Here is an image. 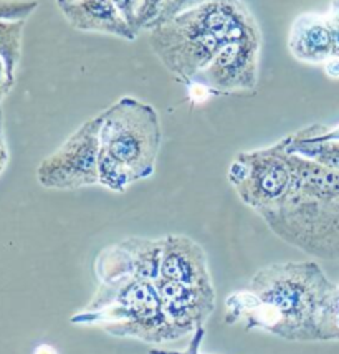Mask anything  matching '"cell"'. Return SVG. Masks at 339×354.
Masks as SVG:
<instances>
[{"label":"cell","mask_w":339,"mask_h":354,"mask_svg":"<svg viewBox=\"0 0 339 354\" xmlns=\"http://www.w3.org/2000/svg\"><path fill=\"white\" fill-rule=\"evenodd\" d=\"M25 22L27 20H0V58L14 78L22 62Z\"/></svg>","instance_id":"obj_12"},{"label":"cell","mask_w":339,"mask_h":354,"mask_svg":"<svg viewBox=\"0 0 339 354\" xmlns=\"http://www.w3.org/2000/svg\"><path fill=\"white\" fill-rule=\"evenodd\" d=\"M164 310L169 322L182 336L194 335L203 328L207 319L215 310L214 286H194L169 278H156Z\"/></svg>","instance_id":"obj_8"},{"label":"cell","mask_w":339,"mask_h":354,"mask_svg":"<svg viewBox=\"0 0 339 354\" xmlns=\"http://www.w3.org/2000/svg\"><path fill=\"white\" fill-rule=\"evenodd\" d=\"M8 159H10V156H8L7 146H0V176H2L3 171L7 169Z\"/></svg>","instance_id":"obj_21"},{"label":"cell","mask_w":339,"mask_h":354,"mask_svg":"<svg viewBox=\"0 0 339 354\" xmlns=\"http://www.w3.org/2000/svg\"><path fill=\"white\" fill-rule=\"evenodd\" d=\"M159 277L194 286H214L205 252L187 235L169 234L163 237Z\"/></svg>","instance_id":"obj_9"},{"label":"cell","mask_w":339,"mask_h":354,"mask_svg":"<svg viewBox=\"0 0 339 354\" xmlns=\"http://www.w3.org/2000/svg\"><path fill=\"white\" fill-rule=\"evenodd\" d=\"M100 115L84 121L55 153L38 164L37 180L52 191L98 185L100 159Z\"/></svg>","instance_id":"obj_6"},{"label":"cell","mask_w":339,"mask_h":354,"mask_svg":"<svg viewBox=\"0 0 339 354\" xmlns=\"http://www.w3.org/2000/svg\"><path fill=\"white\" fill-rule=\"evenodd\" d=\"M262 35L228 41L194 78L192 86L214 95L255 91L260 75Z\"/></svg>","instance_id":"obj_7"},{"label":"cell","mask_w":339,"mask_h":354,"mask_svg":"<svg viewBox=\"0 0 339 354\" xmlns=\"http://www.w3.org/2000/svg\"><path fill=\"white\" fill-rule=\"evenodd\" d=\"M286 164V185L270 209L258 214L268 229L315 259L339 260V169L275 142Z\"/></svg>","instance_id":"obj_2"},{"label":"cell","mask_w":339,"mask_h":354,"mask_svg":"<svg viewBox=\"0 0 339 354\" xmlns=\"http://www.w3.org/2000/svg\"><path fill=\"white\" fill-rule=\"evenodd\" d=\"M100 120V185L122 194L154 174L163 139L159 113L146 101L122 96Z\"/></svg>","instance_id":"obj_4"},{"label":"cell","mask_w":339,"mask_h":354,"mask_svg":"<svg viewBox=\"0 0 339 354\" xmlns=\"http://www.w3.org/2000/svg\"><path fill=\"white\" fill-rule=\"evenodd\" d=\"M334 288L313 260L268 265L228 295L223 322L285 341H318V319Z\"/></svg>","instance_id":"obj_1"},{"label":"cell","mask_w":339,"mask_h":354,"mask_svg":"<svg viewBox=\"0 0 339 354\" xmlns=\"http://www.w3.org/2000/svg\"><path fill=\"white\" fill-rule=\"evenodd\" d=\"M15 86V78L8 73V68L6 65V62L0 58V100H6L8 96V93L14 90Z\"/></svg>","instance_id":"obj_18"},{"label":"cell","mask_w":339,"mask_h":354,"mask_svg":"<svg viewBox=\"0 0 339 354\" xmlns=\"http://www.w3.org/2000/svg\"><path fill=\"white\" fill-rule=\"evenodd\" d=\"M32 354H58V351L53 346H50V344H40V346L33 349Z\"/></svg>","instance_id":"obj_22"},{"label":"cell","mask_w":339,"mask_h":354,"mask_svg":"<svg viewBox=\"0 0 339 354\" xmlns=\"http://www.w3.org/2000/svg\"><path fill=\"white\" fill-rule=\"evenodd\" d=\"M203 335H205V330L203 328H199V330L192 335V339H190L189 346L185 351H169V349H151L149 354H202L201 346L203 341Z\"/></svg>","instance_id":"obj_17"},{"label":"cell","mask_w":339,"mask_h":354,"mask_svg":"<svg viewBox=\"0 0 339 354\" xmlns=\"http://www.w3.org/2000/svg\"><path fill=\"white\" fill-rule=\"evenodd\" d=\"M326 17L333 33V57L339 58V0H331Z\"/></svg>","instance_id":"obj_16"},{"label":"cell","mask_w":339,"mask_h":354,"mask_svg":"<svg viewBox=\"0 0 339 354\" xmlns=\"http://www.w3.org/2000/svg\"><path fill=\"white\" fill-rule=\"evenodd\" d=\"M55 2H57L58 8H62V7H65V6H70V3L76 2V0H55Z\"/></svg>","instance_id":"obj_24"},{"label":"cell","mask_w":339,"mask_h":354,"mask_svg":"<svg viewBox=\"0 0 339 354\" xmlns=\"http://www.w3.org/2000/svg\"><path fill=\"white\" fill-rule=\"evenodd\" d=\"M202 2H205V0H185V10H187V8H190V7H194V6H199V3H202ZM184 12V10H182Z\"/></svg>","instance_id":"obj_23"},{"label":"cell","mask_w":339,"mask_h":354,"mask_svg":"<svg viewBox=\"0 0 339 354\" xmlns=\"http://www.w3.org/2000/svg\"><path fill=\"white\" fill-rule=\"evenodd\" d=\"M288 50L306 65L328 62L333 57V33L326 14L304 12L296 17L288 33Z\"/></svg>","instance_id":"obj_11"},{"label":"cell","mask_w":339,"mask_h":354,"mask_svg":"<svg viewBox=\"0 0 339 354\" xmlns=\"http://www.w3.org/2000/svg\"><path fill=\"white\" fill-rule=\"evenodd\" d=\"M65 20L75 30L111 35L125 41L138 39L131 25L122 19L111 0H76L60 8Z\"/></svg>","instance_id":"obj_10"},{"label":"cell","mask_w":339,"mask_h":354,"mask_svg":"<svg viewBox=\"0 0 339 354\" xmlns=\"http://www.w3.org/2000/svg\"><path fill=\"white\" fill-rule=\"evenodd\" d=\"M37 8V0H0V20H27Z\"/></svg>","instance_id":"obj_14"},{"label":"cell","mask_w":339,"mask_h":354,"mask_svg":"<svg viewBox=\"0 0 339 354\" xmlns=\"http://www.w3.org/2000/svg\"><path fill=\"white\" fill-rule=\"evenodd\" d=\"M323 68H324V73L328 75L329 78L339 80V58L338 57H331L328 62H324Z\"/></svg>","instance_id":"obj_19"},{"label":"cell","mask_w":339,"mask_h":354,"mask_svg":"<svg viewBox=\"0 0 339 354\" xmlns=\"http://www.w3.org/2000/svg\"><path fill=\"white\" fill-rule=\"evenodd\" d=\"M71 323L96 326L116 338L151 344L174 343L184 338L169 322L156 280L143 277L100 283L91 301L71 316Z\"/></svg>","instance_id":"obj_5"},{"label":"cell","mask_w":339,"mask_h":354,"mask_svg":"<svg viewBox=\"0 0 339 354\" xmlns=\"http://www.w3.org/2000/svg\"><path fill=\"white\" fill-rule=\"evenodd\" d=\"M111 2L113 6L118 8V12L122 15V19L131 25V28H133L136 33H138V30H136V22H138V17L143 8L144 0H111Z\"/></svg>","instance_id":"obj_15"},{"label":"cell","mask_w":339,"mask_h":354,"mask_svg":"<svg viewBox=\"0 0 339 354\" xmlns=\"http://www.w3.org/2000/svg\"><path fill=\"white\" fill-rule=\"evenodd\" d=\"M255 35L260 27L241 0H205L149 30V45L177 82L192 86L223 45Z\"/></svg>","instance_id":"obj_3"},{"label":"cell","mask_w":339,"mask_h":354,"mask_svg":"<svg viewBox=\"0 0 339 354\" xmlns=\"http://www.w3.org/2000/svg\"><path fill=\"white\" fill-rule=\"evenodd\" d=\"M185 10V0H144L139 12L136 30L149 32L158 25L167 22L169 19Z\"/></svg>","instance_id":"obj_13"},{"label":"cell","mask_w":339,"mask_h":354,"mask_svg":"<svg viewBox=\"0 0 339 354\" xmlns=\"http://www.w3.org/2000/svg\"><path fill=\"white\" fill-rule=\"evenodd\" d=\"M0 146H7L6 141V118H3V101L0 100Z\"/></svg>","instance_id":"obj_20"}]
</instances>
